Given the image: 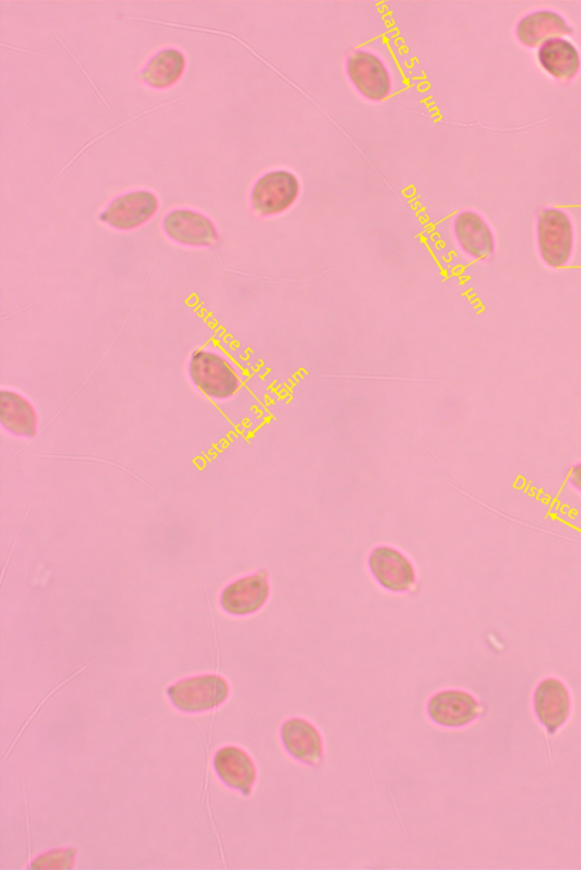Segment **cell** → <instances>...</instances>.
Instances as JSON below:
<instances>
[{
	"instance_id": "10",
	"label": "cell",
	"mask_w": 581,
	"mask_h": 870,
	"mask_svg": "<svg viewBox=\"0 0 581 870\" xmlns=\"http://www.w3.org/2000/svg\"><path fill=\"white\" fill-rule=\"evenodd\" d=\"M214 769L221 782L242 795H251L256 780V769L243 750L237 747L219 749L214 757Z\"/></svg>"
},
{
	"instance_id": "14",
	"label": "cell",
	"mask_w": 581,
	"mask_h": 870,
	"mask_svg": "<svg viewBox=\"0 0 581 870\" xmlns=\"http://www.w3.org/2000/svg\"><path fill=\"white\" fill-rule=\"evenodd\" d=\"M282 742L288 752L295 760L316 765L322 760V739L317 730L308 722L292 719L281 730Z\"/></svg>"
},
{
	"instance_id": "16",
	"label": "cell",
	"mask_w": 581,
	"mask_h": 870,
	"mask_svg": "<svg viewBox=\"0 0 581 870\" xmlns=\"http://www.w3.org/2000/svg\"><path fill=\"white\" fill-rule=\"evenodd\" d=\"M0 422L10 433L33 438L37 433V414L29 402L13 391L0 392Z\"/></svg>"
},
{
	"instance_id": "6",
	"label": "cell",
	"mask_w": 581,
	"mask_h": 870,
	"mask_svg": "<svg viewBox=\"0 0 581 870\" xmlns=\"http://www.w3.org/2000/svg\"><path fill=\"white\" fill-rule=\"evenodd\" d=\"M157 208L153 193L135 191L119 196L99 218L117 230L129 231L142 226L156 213Z\"/></svg>"
},
{
	"instance_id": "2",
	"label": "cell",
	"mask_w": 581,
	"mask_h": 870,
	"mask_svg": "<svg viewBox=\"0 0 581 870\" xmlns=\"http://www.w3.org/2000/svg\"><path fill=\"white\" fill-rule=\"evenodd\" d=\"M540 255L550 268H564L573 248V231L569 217L560 209L544 210L537 223Z\"/></svg>"
},
{
	"instance_id": "11",
	"label": "cell",
	"mask_w": 581,
	"mask_h": 870,
	"mask_svg": "<svg viewBox=\"0 0 581 870\" xmlns=\"http://www.w3.org/2000/svg\"><path fill=\"white\" fill-rule=\"evenodd\" d=\"M428 714L441 726L459 727L476 719L479 704L476 699L467 693L443 691L429 700Z\"/></svg>"
},
{
	"instance_id": "17",
	"label": "cell",
	"mask_w": 581,
	"mask_h": 870,
	"mask_svg": "<svg viewBox=\"0 0 581 870\" xmlns=\"http://www.w3.org/2000/svg\"><path fill=\"white\" fill-rule=\"evenodd\" d=\"M541 66L552 76L572 78L580 69L579 52L568 40L557 38L544 42L538 51Z\"/></svg>"
},
{
	"instance_id": "9",
	"label": "cell",
	"mask_w": 581,
	"mask_h": 870,
	"mask_svg": "<svg viewBox=\"0 0 581 870\" xmlns=\"http://www.w3.org/2000/svg\"><path fill=\"white\" fill-rule=\"evenodd\" d=\"M268 596L269 586L265 577L247 576L226 587L220 596V606L232 615H247L263 608Z\"/></svg>"
},
{
	"instance_id": "12",
	"label": "cell",
	"mask_w": 581,
	"mask_h": 870,
	"mask_svg": "<svg viewBox=\"0 0 581 870\" xmlns=\"http://www.w3.org/2000/svg\"><path fill=\"white\" fill-rule=\"evenodd\" d=\"M535 713L549 734H555L570 714V697L558 679L542 682L534 696Z\"/></svg>"
},
{
	"instance_id": "3",
	"label": "cell",
	"mask_w": 581,
	"mask_h": 870,
	"mask_svg": "<svg viewBox=\"0 0 581 870\" xmlns=\"http://www.w3.org/2000/svg\"><path fill=\"white\" fill-rule=\"evenodd\" d=\"M229 693L228 683L214 675L189 678L168 689L173 707L187 713L214 710L225 703Z\"/></svg>"
},
{
	"instance_id": "18",
	"label": "cell",
	"mask_w": 581,
	"mask_h": 870,
	"mask_svg": "<svg viewBox=\"0 0 581 870\" xmlns=\"http://www.w3.org/2000/svg\"><path fill=\"white\" fill-rule=\"evenodd\" d=\"M185 60L177 49L159 51L143 71V79L148 86L157 89L171 87L182 75Z\"/></svg>"
},
{
	"instance_id": "15",
	"label": "cell",
	"mask_w": 581,
	"mask_h": 870,
	"mask_svg": "<svg viewBox=\"0 0 581 870\" xmlns=\"http://www.w3.org/2000/svg\"><path fill=\"white\" fill-rule=\"evenodd\" d=\"M572 33L571 27L558 13L540 11L524 16L517 25V37L524 45L535 47L547 40Z\"/></svg>"
},
{
	"instance_id": "4",
	"label": "cell",
	"mask_w": 581,
	"mask_h": 870,
	"mask_svg": "<svg viewBox=\"0 0 581 870\" xmlns=\"http://www.w3.org/2000/svg\"><path fill=\"white\" fill-rule=\"evenodd\" d=\"M348 76L359 94L372 101H382L391 93V77L373 52L354 51L347 62Z\"/></svg>"
},
{
	"instance_id": "5",
	"label": "cell",
	"mask_w": 581,
	"mask_h": 870,
	"mask_svg": "<svg viewBox=\"0 0 581 870\" xmlns=\"http://www.w3.org/2000/svg\"><path fill=\"white\" fill-rule=\"evenodd\" d=\"M300 186L296 177L286 171H275L258 180L252 193V206L261 216L279 215L296 200Z\"/></svg>"
},
{
	"instance_id": "8",
	"label": "cell",
	"mask_w": 581,
	"mask_h": 870,
	"mask_svg": "<svg viewBox=\"0 0 581 870\" xmlns=\"http://www.w3.org/2000/svg\"><path fill=\"white\" fill-rule=\"evenodd\" d=\"M368 563L376 580L391 592L408 591L414 583V571L409 560L395 549H375Z\"/></svg>"
},
{
	"instance_id": "20",
	"label": "cell",
	"mask_w": 581,
	"mask_h": 870,
	"mask_svg": "<svg viewBox=\"0 0 581 870\" xmlns=\"http://www.w3.org/2000/svg\"><path fill=\"white\" fill-rule=\"evenodd\" d=\"M571 482L572 486L581 491V464L577 465L571 473Z\"/></svg>"
},
{
	"instance_id": "7",
	"label": "cell",
	"mask_w": 581,
	"mask_h": 870,
	"mask_svg": "<svg viewBox=\"0 0 581 870\" xmlns=\"http://www.w3.org/2000/svg\"><path fill=\"white\" fill-rule=\"evenodd\" d=\"M162 228L173 241L189 246H209L217 241L213 222L190 210H174L165 217Z\"/></svg>"
},
{
	"instance_id": "13",
	"label": "cell",
	"mask_w": 581,
	"mask_h": 870,
	"mask_svg": "<svg viewBox=\"0 0 581 870\" xmlns=\"http://www.w3.org/2000/svg\"><path fill=\"white\" fill-rule=\"evenodd\" d=\"M455 235L464 254L486 260L494 254L493 233L485 220L473 211L461 212L455 220Z\"/></svg>"
},
{
	"instance_id": "19",
	"label": "cell",
	"mask_w": 581,
	"mask_h": 870,
	"mask_svg": "<svg viewBox=\"0 0 581 870\" xmlns=\"http://www.w3.org/2000/svg\"><path fill=\"white\" fill-rule=\"evenodd\" d=\"M75 850L72 848L50 851L37 858L32 865V868L70 869L73 866Z\"/></svg>"
},
{
	"instance_id": "1",
	"label": "cell",
	"mask_w": 581,
	"mask_h": 870,
	"mask_svg": "<svg viewBox=\"0 0 581 870\" xmlns=\"http://www.w3.org/2000/svg\"><path fill=\"white\" fill-rule=\"evenodd\" d=\"M189 376L203 394L217 401L231 399L240 388L239 377L228 360L208 351L192 355Z\"/></svg>"
}]
</instances>
